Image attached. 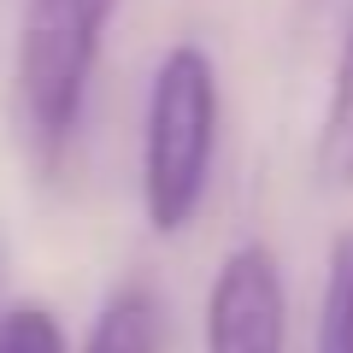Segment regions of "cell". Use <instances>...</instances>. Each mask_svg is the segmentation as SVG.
<instances>
[{
    "instance_id": "obj_1",
    "label": "cell",
    "mask_w": 353,
    "mask_h": 353,
    "mask_svg": "<svg viewBox=\"0 0 353 353\" xmlns=\"http://www.w3.org/2000/svg\"><path fill=\"white\" fill-rule=\"evenodd\" d=\"M218 148V71L212 53L176 41L153 71L148 130H141V206L159 236H176L206 201Z\"/></svg>"
},
{
    "instance_id": "obj_2",
    "label": "cell",
    "mask_w": 353,
    "mask_h": 353,
    "mask_svg": "<svg viewBox=\"0 0 353 353\" xmlns=\"http://www.w3.org/2000/svg\"><path fill=\"white\" fill-rule=\"evenodd\" d=\"M118 0H30L18 30V101L48 153L71 141Z\"/></svg>"
},
{
    "instance_id": "obj_3",
    "label": "cell",
    "mask_w": 353,
    "mask_h": 353,
    "mask_svg": "<svg viewBox=\"0 0 353 353\" xmlns=\"http://www.w3.org/2000/svg\"><path fill=\"white\" fill-rule=\"evenodd\" d=\"M289 347V294L277 253L241 241L206 294V353H283Z\"/></svg>"
},
{
    "instance_id": "obj_4",
    "label": "cell",
    "mask_w": 353,
    "mask_h": 353,
    "mask_svg": "<svg viewBox=\"0 0 353 353\" xmlns=\"http://www.w3.org/2000/svg\"><path fill=\"white\" fill-rule=\"evenodd\" d=\"M312 165L330 189H353V24H347V41H341V65H336V83H330L324 118H318Z\"/></svg>"
},
{
    "instance_id": "obj_5",
    "label": "cell",
    "mask_w": 353,
    "mask_h": 353,
    "mask_svg": "<svg viewBox=\"0 0 353 353\" xmlns=\"http://www.w3.org/2000/svg\"><path fill=\"white\" fill-rule=\"evenodd\" d=\"M83 353H159V301H153V289H141V283L118 289L101 306Z\"/></svg>"
},
{
    "instance_id": "obj_6",
    "label": "cell",
    "mask_w": 353,
    "mask_h": 353,
    "mask_svg": "<svg viewBox=\"0 0 353 353\" xmlns=\"http://www.w3.org/2000/svg\"><path fill=\"white\" fill-rule=\"evenodd\" d=\"M318 353H353V230L330 248V277L318 301Z\"/></svg>"
},
{
    "instance_id": "obj_7",
    "label": "cell",
    "mask_w": 353,
    "mask_h": 353,
    "mask_svg": "<svg viewBox=\"0 0 353 353\" xmlns=\"http://www.w3.org/2000/svg\"><path fill=\"white\" fill-rule=\"evenodd\" d=\"M0 353H65V330L48 306L0 312Z\"/></svg>"
}]
</instances>
